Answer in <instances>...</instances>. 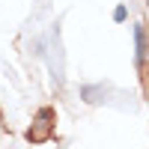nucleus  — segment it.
Listing matches in <instances>:
<instances>
[{
	"label": "nucleus",
	"mask_w": 149,
	"mask_h": 149,
	"mask_svg": "<svg viewBox=\"0 0 149 149\" xmlns=\"http://www.w3.org/2000/svg\"><path fill=\"white\" fill-rule=\"evenodd\" d=\"M146 6H149V0H146Z\"/></svg>",
	"instance_id": "7ed1b4c3"
},
{
	"label": "nucleus",
	"mask_w": 149,
	"mask_h": 149,
	"mask_svg": "<svg viewBox=\"0 0 149 149\" xmlns=\"http://www.w3.org/2000/svg\"><path fill=\"white\" fill-rule=\"evenodd\" d=\"M113 21H125V6H116L113 9Z\"/></svg>",
	"instance_id": "f03ea898"
},
{
	"label": "nucleus",
	"mask_w": 149,
	"mask_h": 149,
	"mask_svg": "<svg viewBox=\"0 0 149 149\" xmlns=\"http://www.w3.org/2000/svg\"><path fill=\"white\" fill-rule=\"evenodd\" d=\"M146 57H149V33H146L143 24H137L134 27V63L143 66Z\"/></svg>",
	"instance_id": "f257e3e1"
}]
</instances>
